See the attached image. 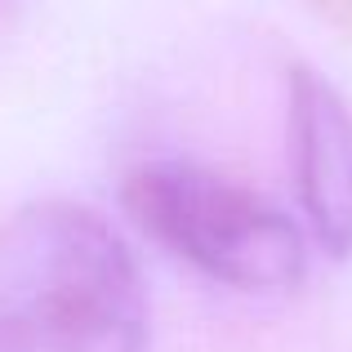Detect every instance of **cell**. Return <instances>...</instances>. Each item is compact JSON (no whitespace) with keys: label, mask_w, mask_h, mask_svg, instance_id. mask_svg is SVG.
<instances>
[{"label":"cell","mask_w":352,"mask_h":352,"mask_svg":"<svg viewBox=\"0 0 352 352\" xmlns=\"http://www.w3.org/2000/svg\"><path fill=\"white\" fill-rule=\"evenodd\" d=\"M0 352H147V294L129 245L76 201L0 223Z\"/></svg>","instance_id":"cell-1"},{"label":"cell","mask_w":352,"mask_h":352,"mask_svg":"<svg viewBox=\"0 0 352 352\" xmlns=\"http://www.w3.org/2000/svg\"><path fill=\"white\" fill-rule=\"evenodd\" d=\"M120 201L156 245L232 290L281 294L308 272V241L294 219L197 161L134 165Z\"/></svg>","instance_id":"cell-2"},{"label":"cell","mask_w":352,"mask_h":352,"mask_svg":"<svg viewBox=\"0 0 352 352\" xmlns=\"http://www.w3.org/2000/svg\"><path fill=\"white\" fill-rule=\"evenodd\" d=\"M290 165L294 192L317 245L352 254V107L321 72H290Z\"/></svg>","instance_id":"cell-3"},{"label":"cell","mask_w":352,"mask_h":352,"mask_svg":"<svg viewBox=\"0 0 352 352\" xmlns=\"http://www.w3.org/2000/svg\"><path fill=\"white\" fill-rule=\"evenodd\" d=\"M321 5H330L339 18H352V0H321Z\"/></svg>","instance_id":"cell-4"}]
</instances>
